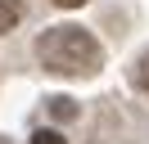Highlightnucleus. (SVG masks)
I'll use <instances>...</instances> for the list:
<instances>
[{
  "mask_svg": "<svg viewBox=\"0 0 149 144\" xmlns=\"http://www.w3.org/2000/svg\"><path fill=\"white\" fill-rule=\"evenodd\" d=\"M32 144H68V140H63L59 131H36V135H32Z\"/></svg>",
  "mask_w": 149,
  "mask_h": 144,
  "instance_id": "39448f33",
  "label": "nucleus"
},
{
  "mask_svg": "<svg viewBox=\"0 0 149 144\" xmlns=\"http://www.w3.org/2000/svg\"><path fill=\"white\" fill-rule=\"evenodd\" d=\"M18 18H23V0H0V36L14 32V27H18Z\"/></svg>",
  "mask_w": 149,
  "mask_h": 144,
  "instance_id": "f03ea898",
  "label": "nucleus"
},
{
  "mask_svg": "<svg viewBox=\"0 0 149 144\" xmlns=\"http://www.w3.org/2000/svg\"><path fill=\"white\" fill-rule=\"evenodd\" d=\"M54 5H59V9H81L86 0H54Z\"/></svg>",
  "mask_w": 149,
  "mask_h": 144,
  "instance_id": "423d86ee",
  "label": "nucleus"
},
{
  "mask_svg": "<svg viewBox=\"0 0 149 144\" xmlns=\"http://www.w3.org/2000/svg\"><path fill=\"white\" fill-rule=\"evenodd\" d=\"M36 54L45 63V72H59V77H91L100 68V41L81 27H50L36 41Z\"/></svg>",
  "mask_w": 149,
  "mask_h": 144,
  "instance_id": "f257e3e1",
  "label": "nucleus"
},
{
  "mask_svg": "<svg viewBox=\"0 0 149 144\" xmlns=\"http://www.w3.org/2000/svg\"><path fill=\"white\" fill-rule=\"evenodd\" d=\"M50 113H54L59 122H72V117H77V104L68 95H54V99H50Z\"/></svg>",
  "mask_w": 149,
  "mask_h": 144,
  "instance_id": "7ed1b4c3",
  "label": "nucleus"
},
{
  "mask_svg": "<svg viewBox=\"0 0 149 144\" xmlns=\"http://www.w3.org/2000/svg\"><path fill=\"white\" fill-rule=\"evenodd\" d=\"M131 77H136V86H140V90L149 95V50H145V54L136 59V72H131Z\"/></svg>",
  "mask_w": 149,
  "mask_h": 144,
  "instance_id": "20e7f679",
  "label": "nucleus"
}]
</instances>
